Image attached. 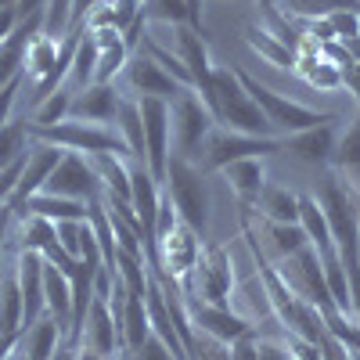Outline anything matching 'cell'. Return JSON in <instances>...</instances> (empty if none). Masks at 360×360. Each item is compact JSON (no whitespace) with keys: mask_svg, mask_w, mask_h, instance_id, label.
Listing matches in <instances>:
<instances>
[{"mask_svg":"<svg viewBox=\"0 0 360 360\" xmlns=\"http://www.w3.org/2000/svg\"><path fill=\"white\" fill-rule=\"evenodd\" d=\"M198 256H202V234L180 220L173 213L169 198L162 195V209H159V220H155V238H152L155 274H162L169 281H188Z\"/></svg>","mask_w":360,"mask_h":360,"instance_id":"cell-1","label":"cell"},{"mask_svg":"<svg viewBox=\"0 0 360 360\" xmlns=\"http://www.w3.org/2000/svg\"><path fill=\"white\" fill-rule=\"evenodd\" d=\"M209 112H213L217 127L252 134V137H274V127L266 123V115L249 98V90L242 86L234 69L213 65V98H209Z\"/></svg>","mask_w":360,"mask_h":360,"instance_id":"cell-2","label":"cell"},{"mask_svg":"<svg viewBox=\"0 0 360 360\" xmlns=\"http://www.w3.org/2000/svg\"><path fill=\"white\" fill-rule=\"evenodd\" d=\"M29 141H40L51 148H62V152H76V155H130V148L123 144L112 127H98V123H79V119H65V123L54 127H25Z\"/></svg>","mask_w":360,"mask_h":360,"instance_id":"cell-3","label":"cell"},{"mask_svg":"<svg viewBox=\"0 0 360 360\" xmlns=\"http://www.w3.org/2000/svg\"><path fill=\"white\" fill-rule=\"evenodd\" d=\"M162 195L169 198L173 213L184 220L191 231L205 234L209 227V195H205V180L202 169L180 155H169L166 176H162Z\"/></svg>","mask_w":360,"mask_h":360,"instance_id":"cell-4","label":"cell"},{"mask_svg":"<svg viewBox=\"0 0 360 360\" xmlns=\"http://www.w3.org/2000/svg\"><path fill=\"white\" fill-rule=\"evenodd\" d=\"M238 79H242V86L249 90V98L259 105V112L266 115V123L281 130L285 137L288 134H299V130H314V127H324V123H335L332 112H317V108H307L299 101H288L285 94H278V90H270L266 83H259L256 76H249L245 69H234Z\"/></svg>","mask_w":360,"mask_h":360,"instance_id":"cell-5","label":"cell"},{"mask_svg":"<svg viewBox=\"0 0 360 360\" xmlns=\"http://www.w3.org/2000/svg\"><path fill=\"white\" fill-rule=\"evenodd\" d=\"M274 152H285V137H252V134H238L227 127H213L195 166L202 173H220L224 166H231L238 159H266Z\"/></svg>","mask_w":360,"mask_h":360,"instance_id":"cell-6","label":"cell"},{"mask_svg":"<svg viewBox=\"0 0 360 360\" xmlns=\"http://www.w3.org/2000/svg\"><path fill=\"white\" fill-rule=\"evenodd\" d=\"M217 127L213 112L205 108V101L195 94V90H180V94L169 101V144L173 155L198 162V152L209 137V130Z\"/></svg>","mask_w":360,"mask_h":360,"instance_id":"cell-7","label":"cell"},{"mask_svg":"<svg viewBox=\"0 0 360 360\" xmlns=\"http://www.w3.org/2000/svg\"><path fill=\"white\" fill-rule=\"evenodd\" d=\"M278 266V274L285 278V285L303 299V303H310L321 317L324 314H335V303H332V295H328V285H324V266H321V256L317 249H299L285 259L274 263Z\"/></svg>","mask_w":360,"mask_h":360,"instance_id":"cell-8","label":"cell"},{"mask_svg":"<svg viewBox=\"0 0 360 360\" xmlns=\"http://www.w3.org/2000/svg\"><path fill=\"white\" fill-rule=\"evenodd\" d=\"M231 252L224 245L213 249H202L195 270H191V299L209 307H231V295H234V270H231Z\"/></svg>","mask_w":360,"mask_h":360,"instance_id":"cell-9","label":"cell"},{"mask_svg":"<svg viewBox=\"0 0 360 360\" xmlns=\"http://www.w3.org/2000/svg\"><path fill=\"white\" fill-rule=\"evenodd\" d=\"M141 123H144V166L152 169V176L162 184L173 144H169V101L159 98H137Z\"/></svg>","mask_w":360,"mask_h":360,"instance_id":"cell-10","label":"cell"},{"mask_svg":"<svg viewBox=\"0 0 360 360\" xmlns=\"http://www.w3.org/2000/svg\"><path fill=\"white\" fill-rule=\"evenodd\" d=\"M47 195H62V198H76V202H94L101 195V184L94 176V166H90L86 155H76V152H65L58 159V166L51 169L47 184H44Z\"/></svg>","mask_w":360,"mask_h":360,"instance_id":"cell-11","label":"cell"},{"mask_svg":"<svg viewBox=\"0 0 360 360\" xmlns=\"http://www.w3.org/2000/svg\"><path fill=\"white\" fill-rule=\"evenodd\" d=\"M188 317H191V328L198 335H209V339H220V342H234L252 332V324L245 314H238L231 307H209V303H198V299H188Z\"/></svg>","mask_w":360,"mask_h":360,"instance_id":"cell-12","label":"cell"},{"mask_svg":"<svg viewBox=\"0 0 360 360\" xmlns=\"http://www.w3.org/2000/svg\"><path fill=\"white\" fill-rule=\"evenodd\" d=\"M123 76H127V86L134 90V98H159V101H173L180 90H188V86H180L152 54H134L130 62H127V69H123Z\"/></svg>","mask_w":360,"mask_h":360,"instance_id":"cell-13","label":"cell"},{"mask_svg":"<svg viewBox=\"0 0 360 360\" xmlns=\"http://www.w3.org/2000/svg\"><path fill=\"white\" fill-rule=\"evenodd\" d=\"M79 346L94 349L105 360H115L119 353H123V335H119V324H115V314L108 307V299L94 295V303H90V310H86V321H83V332H79Z\"/></svg>","mask_w":360,"mask_h":360,"instance_id":"cell-14","label":"cell"},{"mask_svg":"<svg viewBox=\"0 0 360 360\" xmlns=\"http://www.w3.org/2000/svg\"><path fill=\"white\" fill-rule=\"evenodd\" d=\"M130 209L141 220L144 231V242L152 249V238H155V220H159V209H162V184L152 176L144 162H130Z\"/></svg>","mask_w":360,"mask_h":360,"instance_id":"cell-15","label":"cell"},{"mask_svg":"<svg viewBox=\"0 0 360 360\" xmlns=\"http://www.w3.org/2000/svg\"><path fill=\"white\" fill-rule=\"evenodd\" d=\"M119 105H123V94H119L115 83H90V86H83V90H76V94H72L69 119L108 127V123H115Z\"/></svg>","mask_w":360,"mask_h":360,"instance_id":"cell-16","label":"cell"},{"mask_svg":"<svg viewBox=\"0 0 360 360\" xmlns=\"http://www.w3.org/2000/svg\"><path fill=\"white\" fill-rule=\"evenodd\" d=\"M62 155H65L62 148H51V144H40V141H29V148H25V162H22V176H18V188H15V195H11L8 205L15 209V205H22L29 195L44 191L51 169L58 166V159H62Z\"/></svg>","mask_w":360,"mask_h":360,"instance_id":"cell-17","label":"cell"},{"mask_svg":"<svg viewBox=\"0 0 360 360\" xmlns=\"http://www.w3.org/2000/svg\"><path fill=\"white\" fill-rule=\"evenodd\" d=\"M90 37H94V83H115V76L127 69L130 62V47L123 40V33L112 25H101V29H90Z\"/></svg>","mask_w":360,"mask_h":360,"instance_id":"cell-18","label":"cell"},{"mask_svg":"<svg viewBox=\"0 0 360 360\" xmlns=\"http://www.w3.org/2000/svg\"><path fill=\"white\" fill-rule=\"evenodd\" d=\"M245 220H249V217H245ZM249 227H252V224H249ZM252 234H256L259 252H263L270 263H278V259H285V256H292V252H299V249L310 245L299 224H278V220H263V217H259V231L252 227Z\"/></svg>","mask_w":360,"mask_h":360,"instance_id":"cell-19","label":"cell"},{"mask_svg":"<svg viewBox=\"0 0 360 360\" xmlns=\"http://www.w3.org/2000/svg\"><path fill=\"white\" fill-rule=\"evenodd\" d=\"M15 217H44L51 224H62V220H90V205L86 202H76V198H62V195H47V191H37L29 195L22 205H15Z\"/></svg>","mask_w":360,"mask_h":360,"instance_id":"cell-20","label":"cell"},{"mask_svg":"<svg viewBox=\"0 0 360 360\" xmlns=\"http://www.w3.org/2000/svg\"><path fill=\"white\" fill-rule=\"evenodd\" d=\"M335 141H339V130H335V123H324V127H314V130H299V134H288V137H285V152L299 155L303 162L324 166V162H332Z\"/></svg>","mask_w":360,"mask_h":360,"instance_id":"cell-21","label":"cell"},{"mask_svg":"<svg viewBox=\"0 0 360 360\" xmlns=\"http://www.w3.org/2000/svg\"><path fill=\"white\" fill-rule=\"evenodd\" d=\"M65 40V37H62ZM62 40L58 37H47V33H37L25 47V62H22V86L33 90L37 83H44L54 65H58V54H62Z\"/></svg>","mask_w":360,"mask_h":360,"instance_id":"cell-22","label":"cell"},{"mask_svg":"<svg viewBox=\"0 0 360 360\" xmlns=\"http://www.w3.org/2000/svg\"><path fill=\"white\" fill-rule=\"evenodd\" d=\"M62 342H65L62 328L54 324L51 314H44L40 321L22 328V335H18V360H51Z\"/></svg>","mask_w":360,"mask_h":360,"instance_id":"cell-23","label":"cell"},{"mask_svg":"<svg viewBox=\"0 0 360 360\" xmlns=\"http://www.w3.org/2000/svg\"><path fill=\"white\" fill-rule=\"evenodd\" d=\"M220 173L227 176V184H231L234 198L242 202V209H252L259 191L266 188V166H263V159H238V162L224 166Z\"/></svg>","mask_w":360,"mask_h":360,"instance_id":"cell-24","label":"cell"},{"mask_svg":"<svg viewBox=\"0 0 360 360\" xmlns=\"http://www.w3.org/2000/svg\"><path fill=\"white\" fill-rule=\"evenodd\" d=\"M44 310L62 328V339L69 342V321H72V299H69V274H62L54 263L44 266Z\"/></svg>","mask_w":360,"mask_h":360,"instance_id":"cell-25","label":"cell"},{"mask_svg":"<svg viewBox=\"0 0 360 360\" xmlns=\"http://www.w3.org/2000/svg\"><path fill=\"white\" fill-rule=\"evenodd\" d=\"M332 162H335V173L346 176L342 184H346L353 195H360V115L339 134L335 152H332Z\"/></svg>","mask_w":360,"mask_h":360,"instance_id":"cell-26","label":"cell"},{"mask_svg":"<svg viewBox=\"0 0 360 360\" xmlns=\"http://www.w3.org/2000/svg\"><path fill=\"white\" fill-rule=\"evenodd\" d=\"M90 166H94L101 195H112L119 202H130V166H127L123 155H94Z\"/></svg>","mask_w":360,"mask_h":360,"instance_id":"cell-27","label":"cell"},{"mask_svg":"<svg viewBox=\"0 0 360 360\" xmlns=\"http://www.w3.org/2000/svg\"><path fill=\"white\" fill-rule=\"evenodd\" d=\"M245 44L263 58L266 65H278V69H292L295 65V47H288L281 37H274L263 25H245Z\"/></svg>","mask_w":360,"mask_h":360,"instance_id":"cell-28","label":"cell"},{"mask_svg":"<svg viewBox=\"0 0 360 360\" xmlns=\"http://www.w3.org/2000/svg\"><path fill=\"white\" fill-rule=\"evenodd\" d=\"M119 335H123V353L141 349L144 339L152 335V321H148V307L141 295H127L123 317H119Z\"/></svg>","mask_w":360,"mask_h":360,"instance_id":"cell-29","label":"cell"},{"mask_svg":"<svg viewBox=\"0 0 360 360\" xmlns=\"http://www.w3.org/2000/svg\"><path fill=\"white\" fill-rule=\"evenodd\" d=\"M256 213L263 220H278V224H299V195H292L288 188L266 184L256 198Z\"/></svg>","mask_w":360,"mask_h":360,"instance_id":"cell-30","label":"cell"},{"mask_svg":"<svg viewBox=\"0 0 360 360\" xmlns=\"http://www.w3.org/2000/svg\"><path fill=\"white\" fill-rule=\"evenodd\" d=\"M299 227H303L310 249L321 252V249H332V245H335V242H332V227H328L324 209H321V202L310 198V195H299Z\"/></svg>","mask_w":360,"mask_h":360,"instance_id":"cell-31","label":"cell"},{"mask_svg":"<svg viewBox=\"0 0 360 360\" xmlns=\"http://www.w3.org/2000/svg\"><path fill=\"white\" fill-rule=\"evenodd\" d=\"M115 134L130 148V159L144 162V123H141L137 98H123V105H119V112H115Z\"/></svg>","mask_w":360,"mask_h":360,"instance_id":"cell-32","label":"cell"},{"mask_svg":"<svg viewBox=\"0 0 360 360\" xmlns=\"http://www.w3.org/2000/svg\"><path fill=\"white\" fill-rule=\"evenodd\" d=\"M22 292H18V278L15 270L0 278V335H22Z\"/></svg>","mask_w":360,"mask_h":360,"instance_id":"cell-33","label":"cell"},{"mask_svg":"<svg viewBox=\"0 0 360 360\" xmlns=\"http://www.w3.org/2000/svg\"><path fill=\"white\" fill-rule=\"evenodd\" d=\"M72 86H58L54 94H47L44 101H37L29 108L25 127H54V123H65L69 119V105H72Z\"/></svg>","mask_w":360,"mask_h":360,"instance_id":"cell-34","label":"cell"},{"mask_svg":"<svg viewBox=\"0 0 360 360\" xmlns=\"http://www.w3.org/2000/svg\"><path fill=\"white\" fill-rule=\"evenodd\" d=\"M342 8H360V0H278V11L285 18H303V22L328 18L332 11H342Z\"/></svg>","mask_w":360,"mask_h":360,"instance_id":"cell-35","label":"cell"},{"mask_svg":"<svg viewBox=\"0 0 360 360\" xmlns=\"http://www.w3.org/2000/svg\"><path fill=\"white\" fill-rule=\"evenodd\" d=\"M141 15L144 22H159V25H191L184 0H141Z\"/></svg>","mask_w":360,"mask_h":360,"instance_id":"cell-36","label":"cell"},{"mask_svg":"<svg viewBox=\"0 0 360 360\" xmlns=\"http://www.w3.org/2000/svg\"><path fill=\"white\" fill-rule=\"evenodd\" d=\"M29 148V130L25 123H4L0 127V173L8 166H15Z\"/></svg>","mask_w":360,"mask_h":360,"instance_id":"cell-37","label":"cell"},{"mask_svg":"<svg viewBox=\"0 0 360 360\" xmlns=\"http://www.w3.org/2000/svg\"><path fill=\"white\" fill-rule=\"evenodd\" d=\"M256 8H259V25L270 29L274 37H281L288 47L295 44V29L288 25V18L278 11V0H256Z\"/></svg>","mask_w":360,"mask_h":360,"instance_id":"cell-38","label":"cell"},{"mask_svg":"<svg viewBox=\"0 0 360 360\" xmlns=\"http://www.w3.org/2000/svg\"><path fill=\"white\" fill-rule=\"evenodd\" d=\"M324 22H328V29H332V37H335V40L360 37V8H342V11H332Z\"/></svg>","mask_w":360,"mask_h":360,"instance_id":"cell-39","label":"cell"},{"mask_svg":"<svg viewBox=\"0 0 360 360\" xmlns=\"http://www.w3.org/2000/svg\"><path fill=\"white\" fill-rule=\"evenodd\" d=\"M83 231H86V220H62V224H54L58 245H62L72 259H79V249H83Z\"/></svg>","mask_w":360,"mask_h":360,"instance_id":"cell-40","label":"cell"},{"mask_svg":"<svg viewBox=\"0 0 360 360\" xmlns=\"http://www.w3.org/2000/svg\"><path fill=\"white\" fill-rule=\"evenodd\" d=\"M130 356H134V360H176V356H173V349H169L159 335H148V339H144V346H141V349H134Z\"/></svg>","mask_w":360,"mask_h":360,"instance_id":"cell-41","label":"cell"},{"mask_svg":"<svg viewBox=\"0 0 360 360\" xmlns=\"http://www.w3.org/2000/svg\"><path fill=\"white\" fill-rule=\"evenodd\" d=\"M18 94H22V79L0 86V127L11 123V112H15V105H18Z\"/></svg>","mask_w":360,"mask_h":360,"instance_id":"cell-42","label":"cell"},{"mask_svg":"<svg viewBox=\"0 0 360 360\" xmlns=\"http://www.w3.org/2000/svg\"><path fill=\"white\" fill-rule=\"evenodd\" d=\"M339 79H342V86L349 90V94L360 101V65H356V62H346V65H339Z\"/></svg>","mask_w":360,"mask_h":360,"instance_id":"cell-43","label":"cell"},{"mask_svg":"<svg viewBox=\"0 0 360 360\" xmlns=\"http://www.w3.org/2000/svg\"><path fill=\"white\" fill-rule=\"evenodd\" d=\"M44 8H47V0H15L18 22H22V18H37V15H44Z\"/></svg>","mask_w":360,"mask_h":360,"instance_id":"cell-44","label":"cell"},{"mask_svg":"<svg viewBox=\"0 0 360 360\" xmlns=\"http://www.w3.org/2000/svg\"><path fill=\"white\" fill-rule=\"evenodd\" d=\"M11 220H15V209H11V205H0V256H4V242H8Z\"/></svg>","mask_w":360,"mask_h":360,"instance_id":"cell-45","label":"cell"},{"mask_svg":"<svg viewBox=\"0 0 360 360\" xmlns=\"http://www.w3.org/2000/svg\"><path fill=\"white\" fill-rule=\"evenodd\" d=\"M11 353H18V335H0V360H11Z\"/></svg>","mask_w":360,"mask_h":360,"instance_id":"cell-46","label":"cell"},{"mask_svg":"<svg viewBox=\"0 0 360 360\" xmlns=\"http://www.w3.org/2000/svg\"><path fill=\"white\" fill-rule=\"evenodd\" d=\"M184 4H188V18H191V25L202 29V0H184Z\"/></svg>","mask_w":360,"mask_h":360,"instance_id":"cell-47","label":"cell"},{"mask_svg":"<svg viewBox=\"0 0 360 360\" xmlns=\"http://www.w3.org/2000/svg\"><path fill=\"white\" fill-rule=\"evenodd\" d=\"M342 47H346V54H349V62H356L360 65V37H349V40H339Z\"/></svg>","mask_w":360,"mask_h":360,"instance_id":"cell-48","label":"cell"},{"mask_svg":"<svg viewBox=\"0 0 360 360\" xmlns=\"http://www.w3.org/2000/svg\"><path fill=\"white\" fill-rule=\"evenodd\" d=\"M76 360H105V356H98L94 349H83V346H76Z\"/></svg>","mask_w":360,"mask_h":360,"instance_id":"cell-49","label":"cell"},{"mask_svg":"<svg viewBox=\"0 0 360 360\" xmlns=\"http://www.w3.org/2000/svg\"><path fill=\"white\" fill-rule=\"evenodd\" d=\"M353 195V191H349ZM353 217H356V227H360V195H353Z\"/></svg>","mask_w":360,"mask_h":360,"instance_id":"cell-50","label":"cell"},{"mask_svg":"<svg viewBox=\"0 0 360 360\" xmlns=\"http://www.w3.org/2000/svg\"><path fill=\"white\" fill-rule=\"evenodd\" d=\"M349 356H353V353H349ZM353 360H360V356H353Z\"/></svg>","mask_w":360,"mask_h":360,"instance_id":"cell-51","label":"cell"}]
</instances>
